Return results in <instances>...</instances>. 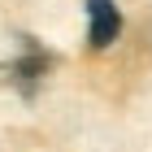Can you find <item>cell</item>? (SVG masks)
Instances as JSON below:
<instances>
[{"label": "cell", "mask_w": 152, "mask_h": 152, "mask_svg": "<svg viewBox=\"0 0 152 152\" xmlns=\"http://www.w3.org/2000/svg\"><path fill=\"white\" fill-rule=\"evenodd\" d=\"M48 70H52V52H44V44H35L31 35H22V52L4 65V78L22 100H35L39 87H44Z\"/></svg>", "instance_id": "1"}, {"label": "cell", "mask_w": 152, "mask_h": 152, "mask_svg": "<svg viewBox=\"0 0 152 152\" xmlns=\"http://www.w3.org/2000/svg\"><path fill=\"white\" fill-rule=\"evenodd\" d=\"M117 35H122V9L113 0H87V44L104 52L117 44Z\"/></svg>", "instance_id": "2"}]
</instances>
